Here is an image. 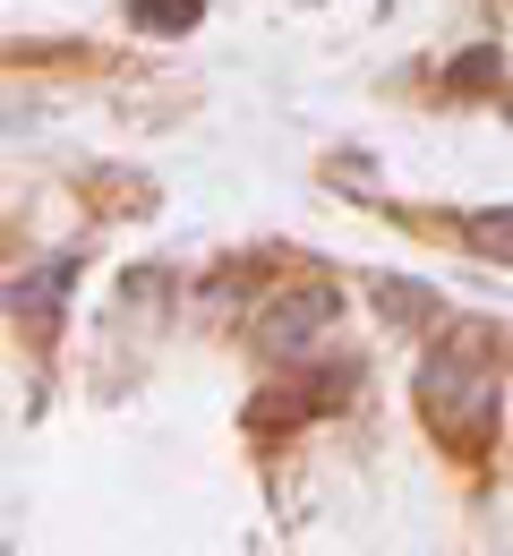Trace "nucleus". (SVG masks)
<instances>
[{
	"instance_id": "nucleus-1",
	"label": "nucleus",
	"mask_w": 513,
	"mask_h": 556,
	"mask_svg": "<svg viewBox=\"0 0 513 556\" xmlns=\"http://www.w3.org/2000/svg\"><path fill=\"white\" fill-rule=\"evenodd\" d=\"M497 403H505V377L479 334H445L428 359H420V412L453 454H479L497 437Z\"/></svg>"
},
{
	"instance_id": "nucleus-2",
	"label": "nucleus",
	"mask_w": 513,
	"mask_h": 556,
	"mask_svg": "<svg viewBox=\"0 0 513 556\" xmlns=\"http://www.w3.org/2000/svg\"><path fill=\"white\" fill-rule=\"evenodd\" d=\"M325 326H334V291H325V282H317V291H283V300H266V308H257V343L274 351V359L317 351Z\"/></svg>"
},
{
	"instance_id": "nucleus-3",
	"label": "nucleus",
	"mask_w": 513,
	"mask_h": 556,
	"mask_svg": "<svg viewBox=\"0 0 513 556\" xmlns=\"http://www.w3.org/2000/svg\"><path fill=\"white\" fill-rule=\"evenodd\" d=\"M462 240L488 257V266H513V206H488V214H462Z\"/></svg>"
},
{
	"instance_id": "nucleus-4",
	"label": "nucleus",
	"mask_w": 513,
	"mask_h": 556,
	"mask_svg": "<svg viewBox=\"0 0 513 556\" xmlns=\"http://www.w3.org/2000/svg\"><path fill=\"white\" fill-rule=\"evenodd\" d=\"M376 308L394 317V326H437V291H420V282H376Z\"/></svg>"
},
{
	"instance_id": "nucleus-5",
	"label": "nucleus",
	"mask_w": 513,
	"mask_h": 556,
	"mask_svg": "<svg viewBox=\"0 0 513 556\" xmlns=\"http://www.w3.org/2000/svg\"><path fill=\"white\" fill-rule=\"evenodd\" d=\"M69 257H52V266H43V282H17V317H52V308H61V291H69Z\"/></svg>"
},
{
	"instance_id": "nucleus-6",
	"label": "nucleus",
	"mask_w": 513,
	"mask_h": 556,
	"mask_svg": "<svg viewBox=\"0 0 513 556\" xmlns=\"http://www.w3.org/2000/svg\"><path fill=\"white\" fill-rule=\"evenodd\" d=\"M197 0H138V26H189Z\"/></svg>"
}]
</instances>
